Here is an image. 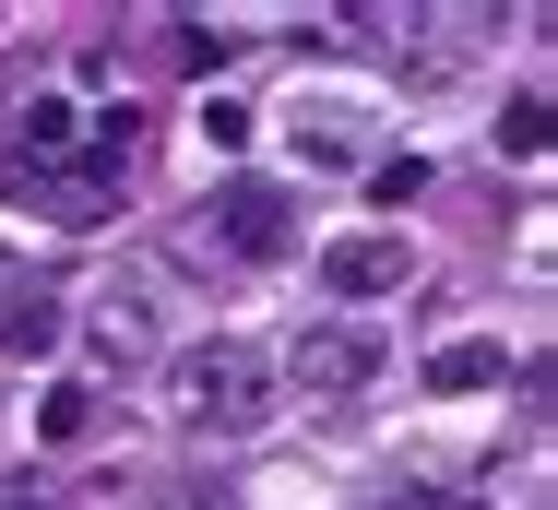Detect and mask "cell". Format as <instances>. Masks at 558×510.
Instances as JSON below:
<instances>
[{"label": "cell", "mask_w": 558, "mask_h": 510, "mask_svg": "<svg viewBox=\"0 0 558 510\" xmlns=\"http://www.w3.org/2000/svg\"><path fill=\"white\" fill-rule=\"evenodd\" d=\"M215 250L226 262H286V250H298V214H286V191H274V179H215Z\"/></svg>", "instance_id": "3"}, {"label": "cell", "mask_w": 558, "mask_h": 510, "mask_svg": "<svg viewBox=\"0 0 558 510\" xmlns=\"http://www.w3.org/2000/svg\"><path fill=\"white\" fill-rule=\"evenodd\" d=\"M12 286H24V274H12V250H0V298H12Z\"/></svg>", "instance_id": "14"}, {"label": "cell", "mask_w": 558, "mask_h": 510, "mask_svg": "<svg viewBox=\"0 0 558 510\" xmlns=\"http://www.w3.org/2000/svg\"><path fill=\"white\" fill-rule=\"evenodd\" d=\"M380 356H392L380 320H310V332H298V392H310V404H356V392L380 380Z\"/></svg>", "instance_id": "2"}, {"label": "cell", "mask_w": 558, "mask_h": 510, "mask_svg": "<svg viewBox=\"0 0 558 510\" xmlns=\"http://www.w3.org/2000/svg\"><path fill=\"white\" fill-rule=\"evenodd\" d=\"M499 368H511V356H499L487 332H451L440 356H428V392H499Z\"/></svg>", "instance_id": "6"}, {"label": "cell", "mask_w": 558, "mask_h": 510, "mask_svg": "<svg viewBox=\"0 0 558 510\" xmlns=\"http://www.w3.org/2000/svg\"><path fill=\"white\" fill-rule=\"evenodd\" d=\"M167 415H179V427H203V439L262 427V415H274V356H262V344H238V332L191 344V356L167 368Z\"/></svg>", "instance_id": "1"}, {"label": "cell", "mask_w": 558, "mask_h": 510, "mask_svg": "<svg viewBox=\"0 0 558 510\" xmlns=\"http://www.w3.org/2000/svg\"><path fill=\"white\" fill-rule=\"evenodd\" d=\"M12 155H24V179H96V167H84V155H96V119L72 96H36L12 119Z\"/></svg>", "instance_id": "4"}, {"label": "cell", "mask_w": 558, "mask_h": 510, "mask_svg": "<svg viewBox=\"0 0 558 510\" xmlns=\"http://www.w3.org/2000/svg\"><path fill=\"white\" fill-rule=\"evenodd\" d=\"M48 344H60V298L12 286V298H0V356H48Z\"/></svg>", "instance_id": "7"}, {"label": "cell", "mask_w": 558, "mask_h": 510, "mask_svg": "<svg viewBox=\"0 0 558 510\" xmlns=\"http://www.w3.org/2000/svg\"><path fill=\"white\" fill-rule=\"evenodd\" d=\"M203 143H215V155H238V143H250V107L215 96V107H203Z\"/></svg>", "instance_id": "12"}, {"label": "cell", "mask_w": 558, "mask_h": 510, "mask_svg": "<svg viewBox=\"0 0 558 510\" xmlns=\"http://www.w3.org/2000/svg\"><path fill=\"white\" fill-rule=\"evenodd\" d=\"M404 274H416V250H404L392 226H356V238H333V250H322V286H333L344 308H368V298H404Z\"/></svg>", "instance_id": "5"}, {"label": "cell", "mask_w": 558, "mask_h": 510, "mask_svg": "<svg viewBox=\"0 0 558 510\" xmlns=\"http://www.w3.org/2000/svg\"><path fill=\"white\" fill-rule=\"evenodd\" d=\"M499 143H511V155H547V96H535V84L511 96V119H499Z\"/></svg>", "instance_id": "10"}, {"label": "cell", "mask_w": 558, "mask_h": 510, "mask_svg": "<svg viewBox=\"0 0 558 510\" xmlns=\"http://www.w3.org/2000/svg\"><path fill=\"white\" fill-rule=\"evenodd\" d=\"M298 155H310V167H344V155H356V119H298Z\"/></svg>", "instance_id": "11"}, {"label": "cell", "mask_w": 558, "mask_h": 510, "mask_svg": "<svg viewBox=\"0 0 558 510\" xmlns=\"http://www.w3.org/2000/svg\"><path fill=\"white\" fill-rule=\"evenodd\" d=\"M368 191H380V203L404 214L416 203V191H428V155H380V167H368Z\"/></svg>", "instance_id": "9"}, {"label": "cell", "mask_w": 558, "mask_h": 510, "mask_svg": "<svg viewBox=\"0 0 558 510\" xmlns=\"http://www.w3.org/2000/svg\"><path fill=\"white\" fill-rule=\"evenodd\" d=\"M380 510H475V499H440V487H392Z\"/></svg>", "instance_id": "13"}, {"label": "cell", "mask_w": 558, "mask_h": 510, "mask_svg": "<svg viewBox=\"0 0 558 510\" xmlns=\"http://www.w3.org/2000/svg\"><path fill=\"white\" fill-rule=\"evenodd\" d=\"M36 427H48V439H84V427H96V392H84V380H48V392H36Z\"/></svg>", "instance_id": "8"}]
</instances>
